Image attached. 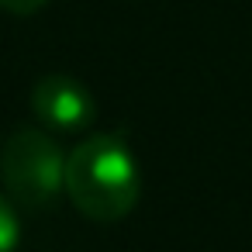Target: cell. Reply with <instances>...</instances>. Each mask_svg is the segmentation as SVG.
I'll return each instance as SVG.
<instances>
[{
	"label": "cell",
	"mask_w": 252,
	"mask_h": 252,
	"mask_svg": "<svg viewBox=\"0 0 252 252\" xmlns=\"http://www.w3.org/2000/svg\"><path fill=\"white\" fill-rule=\"evenodd\" d=\"M32 111L56 135H76L97 118L94 94L63 73H49L32 87Z\"/></svg>",
	"instance_id": "3957f363"
},
{
	"label": "cell",
	"mask_w": 252,
	"mask_h": 252,
	"mask_svg": "<svg viewBox=\"0 0 252 252\" xmlns=\"http://www.w3.org/2000/svg\"><path fill=\"white\" fill-rule=\"evenodd\" d=\"M0 180L25 207H52L66 190V152L38 128H18L0 145Z\"/></svg>",
	"instance_id": "7a4b0ae2"
},
{
	"label": "cell",
	"mask_w": 252,
	"mask_h": 252,
	"mask_svg": "<svg viewBox=\"0 0 252 252\" xmlns=\"http://www.w3.org/2000/svg\"><path fill=\"white\" fill-rule=\"evenodd\" d=\"M18 214H14V204L7 197H0V252H14L18 249Z\"/></svg>",
	"instance_id": "277c9868"
},
{
	"label": "cell",
	"mask_w": 252,
	"mask_h": 252,
	"mask_svg": "<svg viewBox=\"0 0 252 252\" xmlns=\"http://www.w3.org/2000/svg\"><path fill=\"white\" fill-rule=\"evenodd\" d=\"M66 197L100 224L128 218L142 197V176L131 149L114 135H90L66 156Z\"/></svg>",
	"instance_id": "6da1fadb"
},
{
	"label": "cell",
	"mask_w": 252,
	"mask_h": 252,
	"mask_svg": "<svg viewBox=\"0 0 252 252\" xmlns=\"http://www.w3.org/2000/svg\"><path fill=\"white\" fill-rule=\"evenodd\" d=\"M49 0H0V11L7 14H18V18H28V14H38Z\"/></svg>",
	"instance_id": "5b68a950"
}]
</instances>
